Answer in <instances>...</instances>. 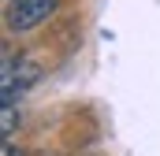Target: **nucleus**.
<instances>
[{"instance_id":"1","label":"nucleus","mask_w":160,"mask_h":156,"mask_svg":"<svg viewBox=\"0 0 160 156\" xmlns=\"http://www.w3.org/2000/svg\"><path fill=\"white\" fill-rule=\"evenodd\" d=\"M56 7H60V0H8V30H15V34L38 30Z\"/></svg>"},{"instance_id":"2","label":"nucleus","mask_w":160,"mask_h":156,"mask_svg":"<svg viewBox=\"0 0 160 156\" xmlns=\"http://www.w3.org/2000/svg\"><path fill=\"white\" fill-rule=\"evenodd\" d=\"M15 100H0V126H4V141H11V134H15Z\"/></svg>"}]
</instances>
